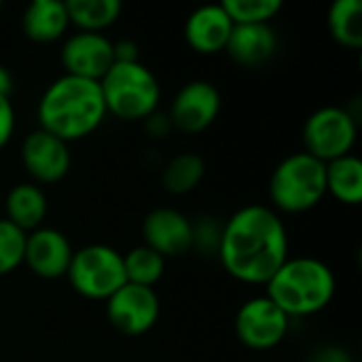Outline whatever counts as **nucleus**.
Segmentation results:
<instances>
[{
	"label": "nucleus",
	"instance_id": "f257e3e1",
	"mask_svg": "<svg viewBox=\"0 0 362 362\" xmlns=\"http://www.w3.org/2000/svg\"><path fill=\"white\" fill-rule=\"evenodd\" d=\"M218 257L235 280L267 284L288 259V238L280 216L265 206L238 210L218 235Z\"/></svg>",
	"mask_w": 362,
	"mask_h": 362
},
{
	"label": "nucleus",
	"instance_id": "f03ea898",
	"mask_svg": "<svg viewBox=\"0 0 362 362\" xmlns=\"http://www.w3.org/2000/svg\"><path fill=\"white\" fill-rule=\"evenodd\" d=\"M106 117L100 81L64 74L55 78L38 102L40 129L64 140L91 136Z\"/></svg>",
	"mask_w": 362,
	"mask_h": 362
},
{
	"label": "nucleus",
	"instance_id": "7ed1b4c3",
	"mask_svg": "<svg viewBox=\"0 0 362 362\" xmlns=\"http://www.w3.org/2000/svg\"><path fill=\"white\" fill-rule=\"evenodd\" d=\"M335 276L331 267L312 257L286 259L269 278L267 295L288 318L322 312L335 297Z\"/></svg>",
	"mask_w": 362,
	"mask_h": 362
},
{
	"label": "nucleus",
	"instance_id": "20e7f679",
	"mask_svg": "<svg viewBox=\"0 0 362 362\" xmlns=\"http://www.w3.org/2000/svg\"><path fill=\"white\" fill-rule=\"evenodd\" d=\"M100 89L106 112L125 121L148 119L161 100L159 81L142 62H115L100 78Z\"/></svg>",
	"mask_w": 362,
	"mask_h": 362
},
{
	"label": "nucleus",
	"instance_id": "39448f33",
	"mask_svg": "<svg viewBox=\"0 0 362 362\" xmlns=\"http://www.w3.org/2000/svg\"><path fill=\"white\" fill-rule=\"evenodd\" d=\"M327 195V163L308 153L282 159L269 180L272 204L291 214L308 212Z\"/></svg>",
	"mask_w": 362,
	"mask_h": 362
},
{
	"label": "nucleus",
	"instance_id": "423d86ee",
	"mask_svg": "<svg viewBox=\"0 0 362 362\" xmlns=\"http://www.w3.org/2000/svg\"><path fill=\"white\" fill-rule=\"evenodd\" d=\"M66 276L78 295L93 301H106L127 282L123 255L106 244H91L76 250Z\"/></svg>",
	"mask_w": 362,
	"mask_h": 362
},
{
	"label": "nucleus",
	"instance_id": "0eeeda50",
	"mask_svg": "<svg viewBox=\"0 0 362 362\" xmlns=\"http://www.w3.org/2000/svg\"><path fill=\"white\" fill-rule=\"evenodd\" d=\"M356 119L350 110L339 106H325L312 112L303 125L305 153L322 163H331L350 155L356 142Z\"/></svg>",
	"mask_w": 362,
	"mask_h": 362
},
{
	"label": "nucleus",
	"instance_id": "6e6552de",
	"mask_svg": "<svg viewBox=\"0 0 362 362\" xmlns=\"http://www.w3.org/2000/svg\"><path fill=\"white\" fill-rule=\"evenodd\" d=\"M161 312V301L155 288L138 286L125 282L112 297L106 299L108 322L127 337H138L148 333Z\"/></svg>",
	"mask_w": 362,
	"mask_h": 362
},
{
	"label": "nucleus",
	"instance_id": "1a4fd4ad",
	"mask_svg": "<svg viewBox=\"0 0 362 362\" xmlns=\"http://www.w3.org/2000/svg\"><path fill=\"white\" fill-rule=\"evenodd\" d=\"M288 333V316L269 299H248L235 316V335L250 350H272Z\"/></svg>",
	"mask_w": 362,
	"mask_h": 362
},
{
	"label": "nucleus",
	"instance_id": "9d476101",
	"mask_svg": "<svg viewBox=\"0 0 362 362\" xmlns=\"http://www.w3.org/2000/svg\"><path fill=\"white\" fill-rule=\"evenodd\" d=\"M221 112V93L210 81H189L172 100L168 119L185 134L208 129Z\"/></svg>",
	"mask_w": 362,
	"mask_h": 362
},
{
	"label": "nucleus",
	"instance_id": "9b49d317",
	"mask_svg": "<svg viewBox=\"0 0 362 362\" xmlns=\"http://www.w3.org/2000/svg\"><path fill=\"white\" fill-rule=\"evenodd\" d=\"M62 64L66 74L100 81L115 64L112 40L100 32H76L62 47Z\"/></svg>",
	"mask_w": 362,
	"mask_h": 362
},
{
	"label": "nucleus",
	"instance_id": "f8f14e48",
	"mask_svg": "<svg viewBox=\"0 0 362 362\" xmlns=\"http://www.w3.org/2000/svg\"><path fill=\"white\" fill-rule=\"evenodd\" d=\"M142 238L144 246L153 248L163 259L180 257L193 248L195 227L174 208H155L142 221Z\"/></svg>",
	"mask_w": 362,
	"mask_h": 362
},
{
	"label": "nucleus",
	"instance_id": "ddd939ff",
	"mask_svg": "<svg viewBox=\"0 0 362 362\" xmlns=\"http://www.w3.org/2000/svg\"><path fill=\"white\" fill-rule=\"evenodd\" d=\"M72 246L68 238L51 227H38L25 235V252L23 263L45 280L64 278L68 274L72 261Z\"/></svg>",
	"mask_w": 362,
	"mask_h": 362
},
{
	"label": "nucleus",
	"instance_id": "4468645a",
	"mask_svg": "<svg viewBox=\"0 0 362 362\" xmlns=\"http://www.w3.org/2000/svg\"><path fill=\"white\" fill-rule=\"evenodd\" d=\"M21 161L28 174L45 185L62 180L70 170V151L68 144L45 129H36L28 134L21 144Z\"/></svg>",
	"mask_w": 362,
	"mask_h": 362
},
{
	"label": "nucleus",
	"instance_id": "2eb2a0df",
	"mask_svg": "<svg viewBox=\"0 0 362 362\" xmlns=\"http://www.w3.org/2000/svg\"><path fill=\"white\" fill-rule=\"evenodd\" d=\"M233 21L223 8V4H206L195 8L185 23V38L189 47L202 55H212L225 51Z\"/></svg>",
	"mask_w": 362,
	"mask_h": 362
},
{
	"label": "nucleus",
	"instance_id": "dca6fc26",
	"mask_svg": "<svg viewBox=\"0 0 362 362\" xmlns=\"http://www.w3.org/2000/svg\"><path fill=\"white\" fill-rule=\"evenodd\" d=\"M278 49V36L269 23H233L225 51L240 66L252 68L274 57Z\"/></svg>",
	"mask_w": 362,
	"mask_h": 362
},
{
	"label": "nucleus",
	"instance_id": "f3484780",
	"mask_svg": "<svg viewBox=\"0 0 362 362\" xmlns=\"http://www.w3.org/2000/svg\"><path fill=\"white\" fill-rule=\"evenodd\" d=\"M66 2L57 0H34L28 4L21 17L23 34L34 42H53L64 36L68 28Z\"/></svg>",
	"mask_w": 362,
	"mask_h": 362
},
{
	"label": "nucleus",
	"instance_id": "a211bd4d",
	"mask_svg": "<svg viewBox=\"0 0 362 362\" xmlns=\"http://www.w3.org/2000/svg\"><path fill=\"white\" fill-rule=\"evenodd\" d=\"M47 214V197L40 187L32 182L15 185L6 195V221L23 233L40 227Z\"/></svg>",
	"mask_w": 362,
	"mask_h": 362
},
{
	"label": "nucleus",
	"instance_id": "6ab92c4d",
	"mask_svg": "<svg viewBox=\"0 0 362 362\" xmlns=\"http://www.w3.org/2000/svg\"><path fill=\"white\" fill-rule=\"evenodd\" d=\"M327 193L348 206L362 202V161L356 155L339 157L327 163Z\"/></svg>",
	"mask_w": 362,
	"mask_h": 362
},
{
	"label": "nucleus",
	"instance_id": "aec40b11",
	"mask_svg": "<svg viewBox=\"0 0 362 362\" xmlns=\"http://www.w3.org/2000/svg\"><path fill=\"white\" fill-rule=\"evenodd\" d=\"M119 0H70L66 2L70 23L78 25L81 32H100L112 25L121 15Z\"/></svg>",
	"mask_w": 362,
	"mask_h": 362
},
{
	"label": "nucleus",
	"instance_id": "412c9836",
	"mask_svg": "<svg viewBox=\"0 0 362 362\" xmlns=\"http://www.w3.org/2000/svg\"><path fill=\"white\" fill-rule=\"evenodd\" d=\"M331 36L348 47H362V4L361 0H335L327 15Z\"/></svg>",
	"mask_w": 362,
	"mask_h": 362
},
{
	"label": "nucleus",
	"instance_id": "4be33fe9",
	"mask_svg": "<svg viewBox=\"0 0 362 362\" xmlns=\"http://www.w3.org/2000/svg\"><path fill=\"white\" fill-rule=\"evenodd\" d=\"M204 159L195 153H182L174 157L163 170V187L172 195L191 193L204 178Z\"/></svg>",
	"mask_w": 362,
	"mask_h": 362
},
{
	"label": "nucleus",
	"instance_id": "5701e85b",
	"mask_svg": "<svg viewBox=\"0 0 362 362\" xmlns=\"http://www.w3.org/2000/svg\"><path fill=\"white\" fill-rule=\"evenodd\" d=\"M123 265L129 284L148 286V288H153L165 272V259L144 244L123 255Z\"/></svg>",
	"mask_w": 362,
	"mask_h": 362
},
{
	"label": "nucleus",
	"instance_id": "b1692460",
	"mask_svg": "<svg viewBox=\"0 0 362 362\" xmlns=\"http://www.w3.org/2000/svg\"><path fill=\"white\" fill-rule=\"evenodd\" d=\"M223 8L233 23H269L282 8L280 0H225Z\"/></svg>",
	"mask_w": 362,
	"mask_h": 362
},
{
	"label": "nucleus",
	"instance_id": "393cba45",
	"mask_svg": "<svg viewBox=\"0 0 362 362\" xmlns=\"http://www.w3.org/2000/svg\"><path fill=\"white\" fill-rule=\"evenodd\" d=\"M25 235L6 218H0V276L15 272L23 263Z\"/></svg>",
	"mask_w": 362,
	"mask_h": 362
},
{
	"label": "nucleus",
	"instance_id": "a878e982",
	"mask_svg": "<svg viewBox=\"0 0 362 362\" xmlns=\"http://www.w3.org/2000/svg\"><path fill=\"white\" fill-rule=\"evenodd\" d=\"M13 129H15V112L11 100L6 95H0V148L11 140Z\"/></svg>",
	"mask_w": 362,
	"mask_h": 362
},
{
	"label": "nucleus",
	"instance_id": "bb28decb",
	"mask_svg": "<svg viewBox=\"0 0 362 362\" xmlns=\"http://www.w3.org/2000/svg\"><path fill=\"white\" fill-rule=\"evenodd\" d=\"M112 51H115V62H140L138 59V47L134 40L112 42Z\"/></svg>",
	"mask_w": 362,
	"mask_h": 362
},
{
	"label": "nucleus",
	"instance_id": "cd10ccee",
	"mask_svg": "<svg viewBox=\"0 0 362 362\" xmlns=\"http://www.w3.org/2000/svg\"><path fill=\"white\" fill-rule=\"evenodd\" d=\"M11 89H13V78H11V72L0 64V95H6L8 98V93H11Z\"/></svg>",
	"mask_w": 362,
	"mask_h": 362
},
{
	"label": "nucleus",
	"instance_id": "c85d7f7f",
	"mask_svg": "<svg viewBox=\"0 0 362 362\" xmlns=\"http://www.w3.org/2000/svg\"><path fill=\"white\" fill-rule=\"evenodd\" d=\"M0 6H2V4H0Z\"/></svg>",
	"mask_w": 362,
	"mask_h": 362
}]
</instances>
